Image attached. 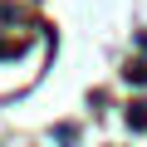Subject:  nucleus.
<instances>
[{"mask_svg":"<svg viewBox=\"0 0 147 147\" xmlns=\"http://www.w3.org/2000/svg\"><path fill=\"white\" fill-rule=\"evenodd\" d=\"M127 123H132V127H147V113H142V103H132V113H127Z\"/></svg>","mask_w":147,"mask_h":147,"instance_id":"nucleus-2","label":"nucleus"},{"mask_svg":"<svg viewBox=\"0 0 147 147\" xmlns=\"http://www.w3.org/2000/svg\"><path fill=\"white\" fill-rule=\"evenodd\" d=\"M127 79L132 84H147V64H127Z\"/></svg>","mask_w":147,"mask_h":147,"instance_id":"nucleus-1","label":"nucleus"}]
</instances>
